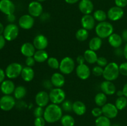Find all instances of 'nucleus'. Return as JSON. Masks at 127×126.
I'll return each mask as SVG.
<instances>
[{
  "instance_id": "obj_1",
  "label": "nucleus",
  "mask_w": 127,
  "mask_h": 126,
  "mask_svg": "<svg viewBox=\"0 0 127 126\" xmlns=\"http://www.w3.org/2000/svg\"><path fill=\"white\" fill-rule=\"evenodd\" d=\"M63 116V110L58 105L50 104L44 109L43 116L48 123H55L61 119Z\"/></svg>"
},
{
  "instance_id": "obj_2",
  "label": "nucleus",
  "mask_w": 127,
  "mask_h": 126,
  "mask_svg": "<svg viewBox=\"0 0 127 126\" xmlns=\"http://www.w3.org/2000/svg\"><path fill=\"white\" fill-rule=\"evenodd\" d=\"M120 75L119 65L115 62H111L109 63L104 68L103 77L105 80L114 81L118 79Z\"/></svg>"
},
{
  "instance_id": "obj_3",
  "label": "nucleus",
  "mask_w": 127,
  "mask_h": 126,
  "mask_svg": "<svg viewBox=\"0 0 127 126\" xmlns=\"http://www.w3.org/2000/svg\"><path fill=\"white\" fill-rule=\"evenodd\" d=\"M95 33L97 37L102 39L107 38L114 33V27L110 22H99L95 28Z\"/></svg>"
},
{
  "instance_id": "obj_4",
  "label": "nucleus",
  "mask_w": 127,
  "mask_h": 126,
  "mask_svg": "<svg viewBox=\"0 0 127 126\" xmlns=\"http://www.w3.org/2000/svg\"><path fill=\"white\" fill-rule=\"evenodd\" d=\"M75 68V63L71 57H64L60 63L59 69L60 72L64 75H68L73 72Z\"/></svg>"
},
{
  "instance_id": "obj_5",
  "label": "nucleus",
  "mask_w": 127,
  "mask_h": 126,
  "mask_svg": "<svg viewBox=\"0 0 127 126\" xmlns=\"http://www.w3.org/2000/svg\"><path fill=\"white\" fill-rule=\"evenodd\" d=\"M23 67L18 63H12L9 64L6 68L5 73L7 78L14 79L21 75Z\"/></svg>"
},
{
  "instance_id": "obj_6",
  "label": "nucleus",
  "mask_w": 127,
  "mask_h": 126,
  "mask_svg": "<svg viewBox=\"0 0 127 126\" xmlns=\"http://www.w3.org/2000/svg\"><path fill=\"white\" fill-rule=\"evenodd\" d=\"M50 101L53 104L60 105L64 101L66 93L61 88H54L50 90L49 93Z\"/></svg>"
},
{
  "instance_id": "obj_7",
  "label": "nucleus",
  "mask_w": 127,
  "mask_h": 126,
  "mask_svg": "<svg viewBox=\"0 0 127 126\" xmlns=\"http://www.w3.org/2000/svg\"><path fill=\"white\" fill-rule=\"evenodd\" d=\"M19 30L18 27L14 23H9L5 27L4 30L3 32V37L8 42H12L17 38L18 37Z\"/></svg>"
},
{
  "instance_id": "obj_8",
  "label": "nucleus",
  "mask_w": 127,
  "mask_h": 126,
  "mask_svg": "<svg viewBox=\"0 0 127 126\" xmlns=\"http://www.w3.org/2000/svg\"><path fill=\"white\" fill-rule=\"evenodd\" d=\"M16 105L15 98L11 95H4L0 98V109L4 111H11Z\"/></svg>"
},
{
  "instance_id": "obj_9",
  "label": "nucleus",
  "mask_w": 127,
  "mask_h": 126,
  "mask_svg": "<svg viewBox=\"0 0 127 126\" xmlns=\"http://www.w3.org/2000/svg\"><path fill=\"white\" fill-rule=\"evenodd\" d=\"M102 114L109 119H114L117 116L119 110L115 105L111 103H107L101 107Z\"/></svg>"
},
{
  "instance_id": "obj_10",
  "label": "nucleus",
  "mask_w": 127,
  "mask_h": 126,
  "mask_svg": "<svg viewBox=\"0 0 127 126\" xmlns=\"http://www.w3.org/2000/svg\"><path fill=\"white\" fill-rule=\"evenodd\" d=\"M43 6L41 2L33 1L30 2L28 6V12L33 17H38L43 14Z\"/></svg>"
},
{
  "instance_id": "obj_11",
  "label": "nucleus",
  "mask_w": 127,
  "mask_h": 126,
  "mask_svg": "<svg viewBox=\"0 0 127 126\" xmlns=\"http://www.w3.org/2000/svg\"><path fill=\"white\" fill-rule=\"evenodd\" d=\"M107 18L112 21H117L121 19L124 15L123 8L119 6H113L110 7L107 12Z\"/></svg>"
},
{
  "instance_id": "obj_12",
  "label": "nucleus",
  "mask_w": 127,
  "mask_h": 126,
  "mask_svg": "<svg viewBox=\"0 0 127 126\" xmlns=\"http://www.w3.org/2000/svg\"><path fill=\"white\" fill-rule=\"evenodd\" d=\"M19 25L21 28L24 30H29L34 25V18L30 14L22 15L19 19Z\"/></svg>"
},
{
  "instance_id": "obj_13",
  "label": "nucleus",
  "mask_w": 127,
  "mask_h": 126,
  "mask_svg": "<svg viewBox=\"0 0 127 126\" xmlns=\"http://www.w3.org/2000/svg\"><path fill=\"white\" fill-rule=\"evenodd\" d=\"M16 6L11 0H0V11L6 16L14 12Z\"/></svg>"
},
{
  "instance_id": "obj_14",
  "label": "nucleus",
  "mask_w": 127,
  "mask_h": 126,
  "mask_svg": "<svg viewBox=\"0 0 127 126\" xmlns=\"http://www.w3.org/2000/svg\"><path fill=\"white\" fill-rule=\"evenodd\" d=\"M35 101L38 106L44 107L47 106L50 101L49 93L45 91H40L37 93L35 98Z\"/></svg>"
},
{
  "instance_id": "obj_15",
  "label": "nucleus",
  "mask_w": 127,
  "mask_h": 126,
  "mask_svg": "<svg viewBox=\"0 0 127 126\" xmlns=\"http://www.w3.org/2000/svg\"><path fill=\"white\" fill-rule=\"evenodd\" d=\"M78 8L84 15L91 14L94 11V4L91 0H81L78 4Z\"/></svg>"
},
{
  "instance_id": "obj_16",
  "label": "nucleus",
  "mask_w": 127,
  "mask_h": 126,
  "mask_svg": "<svg viewBox=\"0 0 127 126\" xmlns=\"http://www.w3.org/2000/svg\"><path fill=\"white\" fill-rule=\"evenodd\" d=\"M76 74L78 78L83 80H87L91 75V70L88 65L84 63L79 64L76 68Z\"/></svg>"
},
{
  "instance_id": "obj_17",
  "label": "nucleus",
  "mask_w": 127,
  "mask_h": 126,
  "mask_svg": "<svg viewBox=\"0 0 127 126\" xmlns=\"http://www.w3.org/2000/svg\"><path fill=\"white\" fill-rule=\"evenodd\" d=\"M33 44L37 50H42L48 46V40L43 35H38L33 39Z\"/></svg>"
},
{
  "instance_id": "obj_18",
  "label": "nucleus",
  "mask_w": 127,
  "mask_h": 126,
  "mask_svg": "<svg viewBox=\"0 0 127 126\" xmlns=\"http://www.w3.org/2000/svg\"><path fill=\"white\" fill-rule=\"evenodd\" d=\"M81 23L83 28L87 30H91L95 27V21L93 16L91 14L84 15L81 20Z\"/></svg>"
},
{
  "instance_id": "obj_19",
  "label": "nucleus",
  "mask_w": 127,
  "mask_h": 126,
  "mask_svg": "<svg viewBox=\"0 0 127 126\" xmlns=\"http://www.w3.org/2000/svg\"><path fill=\"white\" fill-rule=\"evenodd\" d=\"M16 86L12 80H4L1 84L0 90L1 92L5 95H11L14 91Z\"/></svg>"
},
{
  "instance_id": "obj_20",
  "label": "nucleus",
  "mask_w": 127,
  "mask_h": 126,
  "mask_svg": "<svg viewBox=\"0 0 127 126\" xmlns=\"http://www.w3.org/2000/svg\"><path fill=\"white\" fill-rule=\"evenodd\" d=\"M102 92L106 95H113L116 93V86L112 82L105 80L100 84Z\"/></svg>"
},
{
  "instance_id": "obj_21",
  "label": "nucleus",
  "mask_w": 127,
  "mask_h": 126,
  "mask_svg": "<svg viewBox=\"0 0 127 126\" xmlns=\"http://www.w3.org/2000/svg\"><path fill=\"white\" fill-rule=\"evenodd\" d=\"M21 52L22 54L26 58L33 56L35 53V48L33 43L26 42L22 44L21 47Z\"/></svg>"
},
{
  "instance_id": "obj_22",
  "label": "nucleus",
  "mask_w": 127,
  "mask_h": 126,
  "mask_svg": "<svg viewBox=\"0 0 127 126\" xmlns=\"http://www.w3.org/2000/svg\"><path fill=\"white\" fill-rule=\"evenodd\" d=\"M53 86L56 88H62L65 83V79L63 74L59 72L54 73L50 79Z\"/></svg>"
},
{
  "instance_id": "obj_23",
  "label": "nucleus",
  "mask_w": 127,
  "mask_h": 126,
  "mask_svg": "<svg viewBox=\"0 0 127 126\" xmlns=\"http://www.w3.org/2000/svg\"><path fill=\"white\" fill-rule=\"evenodd\" d=\"M21 76L25 82H29L32 81L35 76L34 70L31 67H24L21 72Z\"/></svg>"
},
{
  "instance_id": "obj_24",
  "label": "nucleus",
  "mask_w": 127,
  "mask_h": 126,
  "mask_svg": "<svg viewBox=\"0 0 127 126\" xmlns=\"http://www.w3.org/2000/svg\"><path fill=\"white\" fill-rule=\"evenodd\" d=\"M108 42L112 47L114 48H117L121 46L123 43V40L120 35L113 33L108 38Z\"/></svg>"
},
{
  "instance_id": "obj_25",
  "label": "nucleus",
  "mask_w": 127,
  "mask_h": 126,
  "mask_svg": "<svg viewBox=\"0 0 127 126\" xmlns=\"http://www.w3.org/2000/svg\"><path fill=\"white\" fill-rule=\"evenodd\" d=\"M73 111L78 116H82L86 112V106L82 101H76L73 103Z\"/></svg>"
},
{
  "instance_id": "obj_26",
  "label": "nucleus",
  "mask_w": 127,
  "mask_h": 126,
  "mask_svg": "<svg viewBox=\"0 0 127 126\" xmlns=\"http://www.w3.org/2000/svg\"><path fill=\"white\" fill-rule=\"evenodd\" d=\"M83 56H84L86 62H87L89 64H93L94 63H96L98 56L95 51H94L91 50L90 49H87L84 51Z\"/></svg>"
},
{
  "instance_id": "obj_27",
  "label": "nucleus",
  "mask_w": 127,
  "mask_h": 126,
  "mask_svg": "<svg viewBox=\"0 0 127 126\" xmlns=\"http://www.w3.org/2000/svg\"><path fill=\"white\" fill-rule=\"evenodd\" d=\"M102 45V38H99L97 36L92 38L91 39V40L89 41V49L94 51H96L99 50L101 48Z\"/></svg>"
},
{
  "instance_id": "obj_28",
  "label": "nucleus",
  "mask_w": 127,
  "mask_h": 126,
  "mask_svg": "<svg viewBox=\"0 0 127 126\" xmlns=\"http://www.w3.org/2000/svg\"><path fill=\"white\" fill-rule=\"evenodd\" d=\"M35 60L37 63H42L46 61L48 59V54L45 49L42 50H37L35 51L34 55H33Z\"/></svg>"
},
{
  "instance_id": "obj_29",
  "label": "nucleus",
  "mask_w": 127,
  "mask_h": 126,
  "mask_svg": "<svg viewBox=\"0 0 127 126\" xmlns=\"http://www.w3.org/2000/svg\"><path fill=\"white\" fill-rule=\"evenodd\" d=\"M13 93L15 99L22 100L26 96V94H27V90L25 86L19 85V86H16Z\"/></svg>"
},
{
  "instance_id": "obj_30",
  "label": "nucleus",
  "mask_w": 127,
  "mask_h": 126,
  "mask_svg": "<svg viewBox=\"0 0 127 126\" xmlns=\"http://www.w3.org/2000/svg\"><path fill=\"white\" fill-rule=\"evenodd\" d=\"M94 101L98 107H102L107 103V95L103 92L98 93L95 96Z\"/></svg>"
},
{
  "instance_id": "obj_31",
  "label": "nucleus",
  "mask_w": 127,
  "mask_h": 126,
  "mask_svg": "<svg viewBox=\"0 0 127 126\" xmlns=\"http://www.w3.org/2000/svg\"><path fill=\"white\" fill-rule=\"evenodd\" d=\"M93 17H94L95 21H97V22H104L107 18V14L103 10L98 9L94 12Z\"/></svg>"
},
{
  "instance_id": "obj_32",
  "label": "nucleus",
  "mask_w": 127,
  "mask_h": 126,
  "mask_svg": "<svg viewBox=\"0 0 127 126\" xmlns=\"http://www.w3.org/2000/svg\"><path fill=\"white\" fill-rule=\"evenodd\" d=\"M61 124L63 126H74L75 120L71 115L66 114L62 116L60 119Z\"/></svg>"
},
{
  "instance_id": "obj_33",
  "label": "nucleus",
  "mask_w": 127,
  "mask_h": 126,
  "mask_svg": "<svg viewBox=\"0 0 127 126\" xmlns=\"http://www.w3.org/2000/svg\"><path fill=\"white\" fill-rule=\"evenodd\" d=\"M89 37V32L88 30L84 28H79L76 32V38L79 42H84L88 40Z\"/></svg>"
},
{
  "instance_id": "obj_34",
  "label": "nucleus",
  "mask_w": 127,
  "mask_h": 126,
  "mask_svg": "<svg viewBox=\"0 0 127 126\" xmlns=\"http://www.w3.org/2000/svg\"><path fill=\"white\" fill-rule=\"evenodd\" d=\"M95 126H111L110 119L106 116L102 115L99 117H97L95 121Z\"/></svg>"
},
{
  "instance_id": "obj_35",
  "label": "nucleus",
  "mask_w": 127,
  "mask_h": 126,
  "mask_svg": "<svg viewBox=\"0 0 127 126\" xmlns=\"http://www.w3.org/2000/svg\"><path fill=\"white\" fill-rule=\"evenodd\" d=\"M115 106L118 110H123L127 106V98L123 96L118 97L115 101Z\"/></svg>"
},
{
  "instance_id": "obj_36",
  "label": "nucleus",
  "mask_w": 127,
  "mask_h": 126,
  "mask_svg": "<svg viewBox=\"0 0 127 126\" xmlns=\"http://www.w3.org/2000/svg\"><path fill=\"white\" fill-rule=\"evenodd\" d=\"M60 63V62H59V61L54 57H50L47 60L48 65L53 69H59Z\"/></svg>"
},
{
  "instance_id": "obj_37",
  "label": "nucleus",
  "mask_w": 127,
  "mask_h": 126,
  "mask_svg": "<svg viewBox=\"0 0 127 126\" xmlns=\"http://www.w3.org/2000/svg\"><path fill=\"white\" fill-rule=\"evenodd\" d=\"M62 105V109L66 112L73 111V103L69 100H64Z\"/></svg>"
},
{
  "instance_id": "obj_38",
  "label": "nucleus",
  "mask_w": 127,
  "mask_h": 126,
  "mask_svg": "<svg viewBox=\"0 0 127 126\" xmlns=\"http://www.w3.org/2000/svg\"><path fill=\"white\" fill-rule=\"evenodd\" d=\"M92 72L94 74L95 76L99 77L103 75V72H104V68L102 67L99 66V65H96V66L94 67L92 70Z\"/></svg>"
},
{
  "instance_id": "obj_39",
  "label": "nucleus",
  "mask_w": 127,
  "mask_h": 126,
  "mask_svg": "<svg viewBox=\"0 0 127 126\" xmlns=\"http://www.w3.org/2000/svg\"><path fill=\"white\" fill-rule=\"evenodd\" d=\"M43 114H44V109L40 106H37V107H36L33 111V114L35 117H43Z\"/></svg>"
},
{
  "instance_id": "obj_40",
  "label": "nucleus",
  "mask_w": 127,
  "mask_h": 126,
  "mask_svg": "<svg viewBox=\"0 0 127 126\" xmlns=\"http://www.w3.org/2000/svg\"><path fill=\"white\" fill-rule=\"evenodd\" d=\"M96 63L97 65L102 67H105L109 63H108L107 59L104 57H98Z\"/></svg>"
},
{
  "instance_id": "obj_41",
  "label": "nucleus",
  "mask_w": 127,
  "mask_h": 126,
  "mask_svg": "<svg viewBox=\"0 0 127 126\" xmlns=\"http://www.w3.org/2000/svg\"><path fill=\"white\" fill-rule=\"evenodd\" d=\"M46 121L43 117H35L34 120V126H45Z\"/></svg>"
},
{
  "instance_id": "obj_42",
  "label": "nucleus",
  "mask_w": 127,
  "mask_h": 126,
  "mask_svg": "<svg viewBox=\"0 0 127 126\" xmlns=\"http://www.w3.org/2000/svg\"><path fill=\"white\" fill-rule=\"evenodd\" d=\"M120 74L124 76H127V62L123 63L119 65Z\"/></svg>"
},
{
  "instance_id": "obj_43",
  "label": "nucleus",
  "mask_w": 127,
  "mask_h": 126,
  "mask_svg": "<svg viewBox=\"0 0 127 126\" xmlns=\"http://www.w3.org/2000/svg\"><path fill=\"white\" fill-rule=\"evenodd\" d=\"M92 115L95 117H99L102 115V108L99 107H94L92 109L91 111Z\"/></svg>"
},
{
  "instance_id": "obj_44",
  "label": "nucleus",
  "mask_w": 127,
  "mask_h": 126,
  "mask_svg": "<svg viewBox=\"0 0 127 126\" xmlns=\"http://www.w3.org/2000/svg\"><path fill=\"white\" fill-rule=\"evenodd\" d=\"M25 63H26V64L27 66L32 67H33V65H35L36 61L35 60L33 56H31V57H27V58H26V61H25Z\"/></svg>"
},
{
  "instance_id": "obj_45",
  "label": "nucleus",
  "mask_w": 127,
  "mask_h": 126,
  "mask_svg": "<svg viewBox=\"0 0 127 126\" xmlns=\"http://www.w3.org/2000/svg\"><path fill=\"white\" fill-rule=\"evenodd\" d=\"M115 4L117 6L124 8L127 6V0H115Z\"/></svg>"
},
{
  "instance_id": "obj_46",
  "label": "nucleus",
  "mask_w": 127,
  "mask_h": 126,
  "mask_svg": "<svg viewBox=\"0 0 127 126\" xmlns=\"http://www.w3.org/2000/svg\"><path fill=\"white\" fill-rule=\"evenodd\" d=\"M43 86H44L46 89H48V90H52V87L53 86V84H52L51 80H44V82H43Z\"/></svg>"
},
{
  "instance_id": "obj_47",
  "label": "nucleus",
  "mask_w": 127,
  "mask_h": 126,
  "mask_svg": "<svg viewBox=\"0 0 127 126\" xmlns=\"http://www.w3.org/2000/svg\"><path fill=\"white\" fill-rule=\"evenodd\" d=\"M115 54L117 56L120 57L122 56H124V49H122L121 48H115Z\"/></svg>"
},
{
  "instance_id": "obj_48",
  "label": "nucleus",
  "mask_w": 127,
  "mask_h": 126,
  "mask_svg": "<svg viewBox=\"0 0 127 126\" xmlns=\"http://www.w3.org/2000/svg\"><path fill=\"white\" fill-rule=\"evenodd\" d=\"M85 61H85V59H84V56L79 55V56H78V57H77L76 62H77V63L78 64V65H79V64H84Z\"/></svg>"
},
{
  "instance_id": "obj_49",
  "label": "nucleus",
  "mask_w": 127,
  "mask_h": 126,
  "mask_svg": "<svg viewBox=\"0 0 127 126\" xmlns=\"http://www.w3.org/2000/svg\"><path fill=\"white\" fill-rule=\"evenodd\" d=\"M6 39L2 35H0V50L4 47L5 44H6Z\"/></svg>"
},
{
  "instance_id": "obj_50",
  "label": "nucleus",
  "mask_w": 127,
  "mask_h": 126,
  "mask_svg": "<svg viewBox=\"0 0 127 126\" xmlns=\"http://www.w3.org/2000/svg\"><path fill=\"white\" fill-rule=\"evenodd\" d=\"M6 73L1 68H0V84L4 80L5 77H6Z\"/></svg>"
},
{
  "instance_id": "obj_51",
  "label": "nucleus",
  "mask_w": 127,
  "mask_h": 126,
  "mask_svg": "<svg viewBox=\"0 0 127 126\" xmlns=\"http://www.w3.org/2000/svg\"><path fill=\"white\" fill-rule=\"evenodd\" d=\"M7 20L11 23H13L15 21V20H16V16H15V15L14 14L8 15V16H7Z\"/></svg>"
},
{
  "instance_id": "obj_52",
  "label": "nucleus",
  "mask_w": 127,
  "mask_h": 126,
  "mask_svg": "<svg viewBox=\"0 0 127 126\" xmlns=\"http://www.w3.org/2000/svg\"><path fill=\"white\" fill-rule=\"evenodd\" d=\"M40 18L42 21H46L47 20L49 19L50 18V15L48 13H47V12H45V13H43L40 16Z\"/></svg>"
},
{
  "instance_id": "obj_53",
  "label": "nucleus",
  "mask_w": 127,
  "mask_h": 126,
  "mask_svg": "<svg viewBox=\"0 0 127 126\" xmlns=\"http://www.w3.org/2000/svg\"><path fill=\"white\" fill-rule=\"evenodd\" d=\"M122 38L123 41L127 42V29L124 30L122 32Z\"/></svg>"
},
{
  "instance_id": "obj_54",
  "label": "nucleus",
  "mask_w": 127,
  "mask_h": 126,
  "mask_svg": "<svg viewBox=\"0 0 127 126\" xmlns=\"http://www.w3.org/2000/svg\"><path fill=\"white\" fill-rule=\"evenodd\" d=\"M66 3L69 4H76L78 2H79V0H64Z\"/></svg>"
},
{
  "instance_id": "obj_55",
  "label": "nucleus",
  "mask_w": 127,
  "mask_h": 126,
  "mask_svg": "<svg viewBox=\"0 0 127 126\" xmlns=\"http://www.w3.org/2000/svg\"><path fill=\"white\" fill-rule=\"evenodd\" d=\"M123 93H124V96L127 98V83L126 84H125V85L124 86L122 89Z\"/></svg>"
},
{
  "instance_id": "obj_56",
  "label": "nucleus",
  "mask_w": 127,
  "mask_h": 126,
  "mask_svg": "<svg viewBox=\"0 0 127 126\" xmlns=\"http://www.w3.org/2000/svg\"><path fill=\"white\" fill-rule=\"evenodd\" d=\"M124 56L125 57V59H127V43L124 48Z\"/></svg>"
},
{
  "instance_id": "obj_57",
  "label": "nucleus",
  "mask_w": 127,
  "mask_h": 126,
  "mask_svg": "<svg viewBox=\"0 0 127 126\" xmlns=\"http://www.w3.org/2000/svg\"><path fill=\"white\" fill-rule=\"evenodd\" d=\"M4 25H2V23L1 22H0V35L3 34L4 30Z\"/></svg>"
},
{
  "instance_id": "obj_58",
  "label": "nucleus",
  "mask_w": 127,
  "mask_h": 126,
  "mask_svg": "<svg viewBox=\"0 0 127 126\" xmlns=\"http://www.w3.org/2000/svg\"><path fill=\"white\" fill-rule=\"evenodd\" d=\"M117 95L119 97H121V96H124V93H123L122 90H119V91H117L116 92Z\"/></svg>"
},
{
  "instance_id": "obj_59",
  "label": "nucleus",
  "mask_w": 127,
  "mask_h": 126,
  "mask_svg": "<svg viewBox=\"0 0 127 126\" xmlns=\"http://www.w3.org/2000/svg\"><path fill=\"white\" fill-rule=\"evenodd\" d=\"M36 1H38V2H44V1H45L46 0H36Z\"/></svg>"
},
{
  "instance_id": "obj_60",
  "label": "nucleus",
  "mask_w": 127,
  "mask_h": 126,
  "mask_svg": "<svg viewBox=\"0 0 127 126\" xmlns=\"http://www.w3.org/2000/svg\"><path fill=\"white\" fill-rule=\"evenodd\" d=\"M120 126L119 124H115L112 125V126Z\"/></svg>"
}]
</instances>
